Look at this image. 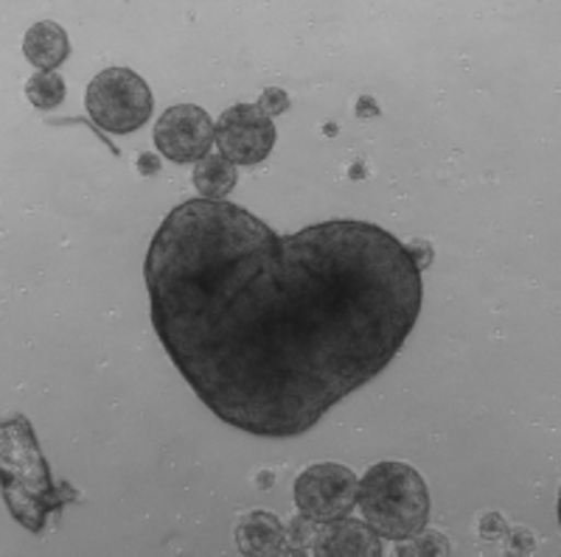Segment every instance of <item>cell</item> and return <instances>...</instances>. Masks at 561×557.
<instances>
[{
	"label": "cell",
	"instance_id": "cell-5",
	"mask_svg": "<svg viewBox=\"0 0 561 557\" xmlns=\"http://www.w3.org/2000/svg\"><path fill=\"white\" fill-rule=\"evenodd\" d=\"M359 476L337 463H318L295 481V504L314 524L348 519L357 507Z\"/></svg>",
	"mask_w": 561,
	"mask_h": 557
},
{
	"label": "cell",
	"instance_id": "cell-13",
	"mask_svg": "<svg viewBox=\"0 0 561 557\" xmlns=\"http://www.w3.org/2000/svg\"><path fill=\"white\" fill-rule=\"evenodd\" d=\"M396 552H399V557H447L453 546H449V541L440 532L424 526V530L413 532L410 538L399 541V549Z\"/></svg>",
	"mask_w": 561,
	"mask_h": 557
},
{
	"label": "cell",
	"instance_id": "cell-18",
	"mask_svg": "<svg viewBox=\"0 0 561 557\" xmlns=\"http://www.w3.org/2000/svg\"><path fill=\"white\" fill-rule=\"evenodd\" d=\"M511 549L517 552V555H530L534 552V538H530L525 530L514 532V538H511Z\"/></svg>",
	"mask_w": 561,
	"mask_h": 557
},
{
	"label": "cell",
	"instance_id": "cell-9",
	"mask_svg": "<svg viewBox=\"0 0 561 557\" xmlns=\"http://www.w3.org/2000/svg\"><path fill=\"white\" fill-rule=\"evenodd\" d=\"M237 546L248 557H280L289 555L284 526L273 513L253 510L237 524Z\"/></svg>",
	"mask_w": 561,
	"mask_h": 557
},
{
	"label": "cell",
	"instance_id": "cell-6",
	"mask_svg": "<svg viewBox=\"0 0 561 557\" xmlns=\"http://www.w3.org/2000/svg\"><path fill=\"white\" fill-rule=\"evenodd\" d=\"M214 140L233 165H259L275 147V124L259 104H237L217 120Z\"/></svg>",
	"mask_w": 561,
	"mask_h": 557
},
{
	"label": "cell",
	"instance_id": "cell-14",
	"mask_svg": "<svg viewBox=\"0 0 561 557\" xmlns=\"http://www.w3.org/2000/svg\"><path fill=\"white\" fill-rule=\"evenodd\" d=\"M314 521H309L307 515H298L287 524L284 535H287V549L289 555H304V552H312V541H314Z\"/></svg>",
	"mask_w": 561,
	"mask_h": 557
},
{
	"label": "cell",
	"instance_id": "cell-3",
	"mask_svg": "<svg viewBox=\"0 0 561 557\" xmlns=\"http://www.w3.org/2000/svg\"><path fill=\"white\" fill-rule=\"evenodd\" d=\"M65 490V485H59ZM23 415L3 423V499L26 530L39 532L62 499Z\"/></svg>",
	"mask_w": 561,
	"mask_h": 557
},
{
	"label": "cell",
	"instance_id": "cell-8",
	"mask_svg": "<svg viewBox=\"0 0 561 557\" xmlns=\"http://www.w3.org/2000/svg\"><path fill=\"white\" fill-rule=\"evenodd\" d=\"M382 538L370 524L354 519L325 521L312 541V555L318 557H382Z\"/></svg>",
	"mask_w": 561,
	"mask_h": 557
},
{
	"label": "cell",
	"instance_id": "cell-20",
	"mask_svg": "<svg viewBox=\"0 0 561 557\" xmlns=\"http://www.w3.org/2000/svg\"><path fill=\"white\" fill-rule=\"evenodd\" d=\"M357 115L359 118H368V115H379V107L374 104V98H368V95H363L357 104Z\"/></svg>",
	"mask_w": 561,
	"mask_h": 557
},
{
	"label": "cell",
	"instance_id": "cell-11",
	"mask_svg": "<svg viewBox=\"0 0 561 557\" xmlns=\"http://www.w3.org/2000/svg\"><path fill=\"white\" fill-rule=\"evenodd\" d=\"M237 165L230 163L222 152H208L194 165V188L210 202H222L230 190L237 188Z\"/></svg>",
	"mask_w": 561,
	"mask_h": 557
},
{
	"label": "cell",
	"instance_id": "cell-7",
	"mask_svg": "<svg viewBox=\"0 0 561 557\" xmlns=\"http://www.w3.org/2000/svg\"><path fill=\"white\" fill-rule=\"evenodd\" d=\"M217 127L197 104H174L154 124V147L172 163H199L214 147Z\"/></svg>",
	"mask_w": 561,
	"mask_h": 557
},
{
	"label": "cell",
	"instance_id": "cell-15",
	"mask_svg": "<svg viewBox=\"0 0 561 557\" xmlns=\"http://www.w3.org/2000/svg\"><path fill=\"white\" fill-rule=\"evenodd\" d=\"M259 107H262L270 118H275V115L287 113V109L293 107V102H289V95L280 88H267L262 93V98H259Z\"/></svg>",
	"mask_w": 561,
	"mask_h": 557
},
{
	"label": "cell",
	"instance_id": "cell-17",
	"mask_svg": "<svg viewBox=\"0 0 561 557\" xmlns=\"http://www.w3.org/2000/svg\"><path fill=\"white\" fill-rule=\"evenodd\" d=\"M480 532H483L485 538H500L505 532V521L500 519V515H485V519L480 521Z\"/></svg>",
	"mask_w": 561,
	"mask_h": 557
},
{
	"label": "cell",
	"instance_id": "cell-1",
	"mask_svg": "<svg viewBox=\"0 0 561 557\" xmlns=\"http://www.w3.org/2000/svg\"><path fill=\"white\" fill-rule=\"evenodd\" d=\"M152 325L219 420L298 438L382 373L421 311V269L368 222L278 235L230 202L180 205L144 264Z\"/></svg>",
	"mask_w": 561,
	"mask_h": 557
},
{
	"label": "cell",
	"instance_id": "cell-4",
	"mask_svg": "<svg viewBox=\"0 0 561 557\" xmlns=\"http://www.w3.org/2000/svg\"><path fill=\"white\" fill-rule=\"evenodd\" d=\"M90 118L104 132L129 135L140 129L152 115V90L129 68H107L88 84L84 95Z\"/></svg>",
	"mask_w": 561,
	"mask_h": 557
},
{
	"label": "cell",
	"instance_id": "cell-10",
	"mask_svg": "<svg viewBox=\"0 0 561 557\" xmlns=\"http://www.w3.org/2000/svg\"><path fill=\"white\" fill-rule=\"evenodd\" d=\"M23 54H26V59L34 68L54 73L70 57L68 32L59 23H54V20H39L26 32Z\"/></svg>",
	"mask_w": 561,
	"mask_h": 557
},
{
	"label": "cell",
	"instance_id": "cell-2",
	"mask_svg": "<svg viewBox=\"0 0 561 557\" xmlns=\"http://www.w3.org/2000/svg\"><path fill=\"white\" fill-rule=\"evenodd\" d=\"M357 507L379 538L404 541L427 526V481L413 465L385 460L370 465L359 479Z\"/></svg>",
	"mask_w": 561,
	"mask_h": 557
},
{
	"label": "cell",
	"instance_id": "cell-16",
	"mask_svg": "<svg viewBox=\"0 0 561 557\" xmlns=\"http://www.w3.org/2000/svg\"><path fill=\"white\" fill-rule=\"evenodd\" d=\"M404 250H408V255L415 260V266H419L421 272H424L430 266V260H433V247H430L427 241L415 239L410 241V244H404Z\"/></svg>",
	"mask_w": 561,
	"mask_h": 557
},
{
	"label": "cell",
	"instance_id": "cell-12",
	"mask_svg": "<svg viewBox=\"0 0 561 557\" xmlns=\"http://www.w3.org/2000/svg\"><path fill=\"white\" fill-rule=\"evenodd\" d=\"M26 98L39 109H54L65 102V79L59 77L57 70L54 73H34L26 82Z\"/></svg>",
	"mask_w": 561,
	"mask_h": 557
},
{
	"label": "cell",
	"instance_id": "cell-19",
	"mask_svg": "<svg viewBox=\"0 0 561 557\" xmlns=\"http://www.w3.org/2000/svg\"><path fill=\"white\" fill-rule=\"evenodd\" d=\"M135 165H138V172L144 174V177H152V174L160 172V160L154 158V154H147V152L138 154V163Z\"/></svg>",
	"mask_w": 561,
	"mask_h": 557
}]
</instances>
